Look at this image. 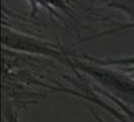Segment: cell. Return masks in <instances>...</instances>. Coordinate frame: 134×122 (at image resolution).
<instances>
[{
  "label": "cell",
  "mask_w": 134,
  "mask_h": 122,
  "mask_svg": "<svg viewBox=\"0 0 134 122\" xmlns=\"http://www.w3.org/2000/svg\"><path fill=\"white\" fill-rule=\"evenodd\" d=\"M5 119H6V122H20L17 113H16L15 111H13V110H11L10 107L7 108V110H6Z\"/></svg>",
  "instance_id": "52a82bcc"
},
{
  "label": "cell",
  "mask_w": 134,
  "mask_h": 122,
  "mask_svg": "<svg viewBox=\"0 0 134 122\" xmlns=\"http://www.w3.org/2000/svg\"><path fill=\"white\" fill-rule=\"evenodd\" d=\"M81 59L91 62L96 65L105 66V67H112L118 68V70L125 72L126 74L134 77V56L129 57H118V58H96L87 54H78Z\"/></svg>",
  "instance_id": "5b68a950"
},
{
  "label": "cell",
  "mask_w": 134,
  "mask_h": 122,
  "mask_svg": "<svg viewBox=\"0 0 134 122\" xmlns=\"http://www.w3.org/2000/svg\"><path fill=\"white\" fill-rule=\"evenodd\" d=\"M92 113H93V115H94L95 119H96L98 122H104V121H103V119H102L100 116H99V114H98V113H96L95 111H92Z\"/></svg>",
  "instance_id": "ba28073f"
},
{
  "label": "cell",
  "mask_w": 134,
  "mask_h": 122,
  "mask_svg": "<svg viewBox=\"0 0 134 122\" xmlns=\"http://www.w3.org/2000/svg\"><path fill=\"white\" fill-rule=\"evenodd\" d=\"M68 66L88 76L95 85L134 108V77L112 67L96 65L75 54Z\"/></svg>",
  "instance_id": "6da1fadb"
},
{
  "label": "cell",
  "mask_w": 134,
  "mask_h": 122,
  "mask_svg": "<svg viewBox=\"0 0 134 122\" xmlns=\"http://www.w3.org/2000/svg\"><path fill=\"white\" fill-rule=\"evenodd\" d=\"M1 42L2 48L9 52L49 58L67 66L76 54L51 41L4 25L2 27Z\"/></svg>",
  "instance_id": "7a4b0ae2"
},
{
  "label": "cell",
  "mask_w": 134,
  "mask_h": 122,
  "mask_svg": "<svg viewBox=\"0 0 134 122\" xmlns=\"http://www.w3.org/2000/svg\"><path fill=\"white\" fill-rule=\"evenodd\" d=\"M30 7V14L34 15L38 9H46L49 13L59 15L64 13L71 18H74V10L71 6L70 0H26Z\"/></svg>",
  "instance_id": "277c9868"
},
{
  "label": "cell",
  "mask_w": 134,
  "mask_h": 122,
  "mask_svg": "<svg viewBox=\"0 0 134 122\" xmlns=\"http://www.w3.org/2000/svg\"><path fill=\"white\" fill-rule=\"evenodd\" d=\"M100 1H102L109 8L120 11L121 13H123L127 17L128 21L125 23L118 24L117 26L113 28H109L107 30H104V31L93 34L89 37L83 38L82 41L97 40V38L109 36V35L118 34V32H123L129 29H134V0H100Z\"/></svg>",
  "instance_id": "3957f363"
},
{
  "label": "cell",
  "mask_w": 134,
  "mask_h": 122,
  "mask_svg": "<svg viewBox=\"0 0 134 122\" xmlns=\"http://www.w3.org/2000/svg\"><path fill=\"white\" fill-rule=\"evenodd\" d=\"M94 89L98 94H100L101 96L105 97L107 100L112 102L113 105H115L117 108L119 109L121 112L126 116L130 121L134 122V109L132 106H130V105H128V104H126V103H124L123 101H121L120 99L116 98L115 96H113L112 94H110L109 92L105 91L104 89L100 88V87H98V86H97V88H94Z\"/></svg>",
  "instance_id": "8992f818"
}]
</instances>
